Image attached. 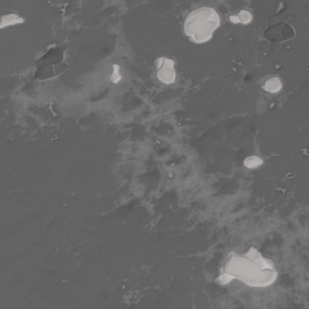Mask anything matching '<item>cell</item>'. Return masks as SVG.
<instances>
[{
	"instance_id": "cell-1",
	"label": "cell",
	"mask_w": 309,
	"mask_h": 309,
	"mask_svg": "<svg viewBox=\"0 0 309 309\" xmlns=\"http://www.w3.org/2000/svg\"><path fill=\"white\" fill-rule=\"evenodd\" d=\"M277 272L260 253L251 248L245 256H231L226 265L225 273L218 278L222 284L237 278L250 287H266L277 278Z\"/></svg>"
},
{
	"instance_id": "cell-2",
	"label": "cell",
	"mask_w": 309,
	"mask_h": 309,
	"mask_svg": "<svg viewBox=\"0 0 309 309\" xmlns=\"http://www.w3.org/2000/svg\"><path fill=\"white\" fill-rule=\"evenodd\" d=\"M219 25L220 17L214 8L201 7L187 16L184 21V32L193 43L202 44L210 39Z\"/></svg>"
},
{
	"instance_id": "cell-3",
	"label": "cell",
	"mask_w": 309,
	"mask_h": 309,
	"mask_svg": "<svg viewBox=\"0 0 309 309\" xmlns=\"http://www.w3.org/2000/svg\"><path fill=\"white\" fill-rule=\"evenodd\" d=\"M281 88H282V85L279 78H278V77L269 78L264 84V89L269 93H273V94L278 93L281 90Z\"/></svg>"
},
{
	"instance_id": "cell-4",
	"label": "cell",
	"mask_w": 309,
	"mask_h": 309,
	"mask_svg": "<svg viewBox=\"0 0 309 309\" xmlns=\"http://www.w3.org/2000/svg\"><path fill=\"white\" fill-rule=\"evenodd\" d=\"M229 19L232 21L234 24H237V23H243V24H248L252 17H251V14L247 11V10H241L239 12V14L236 16H230Z\"/></svg>"
},
{
	"instance_id": "cell-5",
	"label": "cell",
	"mask_w": 309,
	"mask_h": 309,
	"mask_svg": "<svg viewBox=\"0 0 309 309\" xmlns=\"http://www.w3.org/2000/svg\"><path fill=\"white\" fill-rule=\"evenodd\" d=\"M263 161L257 156H248L244 161V165L248 168H257L262 164Z\"/></svg>"
}]
</instances>
